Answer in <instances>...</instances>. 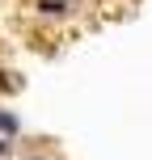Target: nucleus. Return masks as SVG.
<instances>
[{
    "instance_id": "1",
    "label": "nucleus",
    "mask_w": 152,
    "mask_h": 160,
    "mask_svg": "<svg viewBox=\"0 0 152 160\" xmlns=\"http://www.w3.org/2000/svg\"><path fill=\"white\" fill-rule=\"evenodd\" d=\"M0 131H4V135H13V131H17V118H13V114H4V110H0Z\"/></svg>"
},
{
    "instance_id": "2",
    "label": "nucleus",
    "mask_w": 152,
    "mask_h": 160,
    "mask_svg": "<svg viewBox=\"0 0 152 160\" xmlns=\"http://www.w3.org/2000/svg\"><path fill=\"white\" fill-rule=\"evenodd\" d=\"M38 8H42V13H64V0H42Z\"/></svg>"
}]
</instances>
